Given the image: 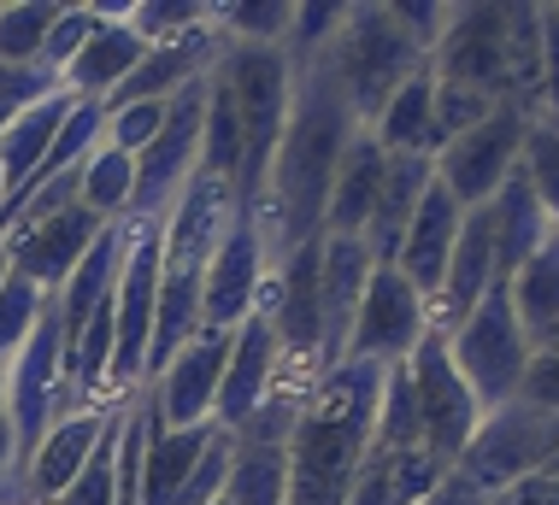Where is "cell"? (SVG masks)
Here are the masks:
<instances>
[{"instance_id": "1", "label": "cell", "mask_w": 559, "mask_h": 505, "mask_svg": "<svg viewBox=\"0 0 559 505\" xmlns=\"http://www.w3.org/2000/svg\"><path fill=\"white\" fill-rule=\"evenodd\" d=\"M354 135H359V118L347 112L336 83L324 76V65H307L295 76L289 124H283L277 159L265 171V194L253 206V224L265 236V265H283L295 248L324 236L330 182H336V165Z\"/></svg>"}, {"instance_id": "2", "label": "cell", "mask_w": 559, "mask_h": 505, "mask_svg": "<svg viewBox=\"0 0 559 505\" xmlns=\"http://www.w3.org/2000/svg\"><path fill=\"white\" fill-rule=\"evenodd\" d=\"M383 364H354L342 359L336 371L319 376L312 400L300 406L295 435H289V494L283 505H347L354 477L366 465L377 406H383Z\"/></svg>"}, {"instance_id": "3", "label": "cell", "mask_w": 559, "mask_h": 505, "mask_svg": "<svg viewBox=\"0 0 559 505\" xmlns=\"http://www.w3.org/2000/svg\"><path fill=\"white\" fill-rule=\"evenodd\" d=\"M324 65V76L336 83V95L347 100V112L359 118V130L377 124L401 83H413L430 65V53L418 48V36L395 19V7H347L336 41L312 59Z\"/></svg>"}, {"instance_id": "4", "label": "cell", "mask_w": 559, "mask_h": 505, "mask_svg": "<svg viewBox=\"0 0 559 505\" xmlns=\"http://www.w3.org/2000/svg\"><path fill=\"white\" fill-rule=\"evenodd\" d=\"M442 341H448L453 371L465 376V388L477 394L483 411L519 400L524 364H531V341H524L519 312H512V288H507V277L495 282L489 294L472 305V317H465L460 329H448Z\"/></svg>"}, {"instance_id": "5", "label": "cell", "mask_w": 559, "mask_h": 505, "mask_svg": "<svg viewBox=\"0 0 559 505\" xmlns=\"http://www.w3.org/2000/svg\"><path fill=\"white\" fill-rule=\"evenodd\" d=\"M559 453V411H542V406H524V400H507L495 411H483L472 447L460 453L453 477H465L477 494H507L512 482H531L554 465Z\"/></svg>"}, {"instance_id": "6", "label": "cell", "mask_w": 559, "mask_h": 505, "mask_svg": "<svg viewBox=\"0 0 559 505\" xmlns=\"http://www.w3.org/2000/svg\"><path fill=\"white\" fill-rule=\"evenodd\" d=\"M430 71L436 83L512 106V7H448V24L430 48Z\"/></svg>"}, {"instance_id": "7", "label": "cell", "mask_w": 559, "mask_h": 505, "mask_svg": "<svg viewBox=\"0 0 559 505\" xmlns=\"http://www.w3.org/2000/svg\"><path fill=\"white\" fill-rule=\"evenodd\" d=\"M401 371H406V394H413L418 435H425V447L453 470V465H460V453L472 447V435L483 423V406H477V394L465 388V376L453 371L442 329H425V341L406 353Z\"/></svg>"}, {"instance_id": "8", "label": "cell", "mask_w": 559, "mask_h": 505, "mask_svg": "<svg viewBox=\"0 0 559 505\" xmlns=\"http://www.w3.org/2000/svg\"><path fill=\"white\" fill-rule=\"evenodd\" d=\"M7 411H12V435H19V477L29 465V453L41 447V435L53 430V418L66 411V335H59V305L48 300L29 329V341L7 359Z\"/></svg>"}, {"instance_id": "9", "label": "cell", "mask_w": 559, "mask_h": 505, "mask_svg": "<svg viewBox=\"0 0 559 505\" xmlns=\"http://www.w3.org/2000/svg\"><path fill=\"white\" fill-rule=\"evenodd\" d=\"M536 112H519V106H495L477 130H465L460 142H448L436 153V182L460 201L465 212L489 206L501 194V182L519 171V153H524V135H531Z\"/></svg>"}, {"instance_id": "10", "label": "cell", "mask_w": 559, "mask_h": 505, "mask_svg": "<svg viewBox=\"0 0 559 505\" xmlns=\"http://www.w3.org/2000/svg\"><path fill=\"white\" fill-rule=\"evenodd\" d=\"M201 118H206V83H189L165 106V130L154 135V147L135 153L130 218H165L177 206V194L194 182V171H201Z\"/></svg>"}, {"instance_id": "11", "label": "cell", "mask_w": 559, "mask_h": 505, "mask_svg": "<svg viewBox=\"0 0 559 505\" xmlns=\"http://www.w3.org/2000/svg\"><path fill=\"white\" fill-rule=\"evenodd\" d=\"M430 329V305L413 282L401 277L395 265H371V282H366V300H359V317H354V335H347V353L354 364H406L418 341Z\"/></svg>"}, {"instance_id": "12", "label": "cell", "mask_w": 559, "mask_h": 505, "mask_svg": "<svg viewBox=\"0 0 559 505\" xmlns=\"http://www.w3.org/2000/svg\"><path fill=\"white\" fill-rule=\"evenodd\" d=\"M100 224L95 212H83L78 201L48 212V218H19L7 236V265L12 277L41 288V294H59V288L71 282V270L88 258V248L100 241Z\"/></svg>"}, {"instance_id": "13", "label": "cell", "mask_w": 559, "mask_h": 505, "mask_svg": "<svg viewBox=\"0 0 559 505\" xmlns=\"http://www.w3.org/2000/svg\"><path fill=\"white\" fill-rule=\"evenodd\" d=\"M265 236L248 212H236L230 229L218 236L213 258H206V282H201V329H241L260 305L265 288Z\"/></svg>"}, {"instance_id": "14", "label": "cell", "mask_w": 559, "mask_h": 505, "mask_svg": "<svg viewBox=\"0 0 559 505\" xmlns=\"http://www.w3.org/2000/svg\"><path fill=\"white\" fill-rule=\"evenodd\" d=\"M230 335H224V329H201L183 353H177L154 382H147V394H154V411H159L165 430H194V423H213L224 359H230Z\"/></svg>"}, {"instance_id": "15", "label": "cell", "mask_w": 559, "mask_h": 505, "mask_svg": "<svg viewBox=\"0 0 559 505\" xmlns=\"http://www.w3.org/2000/svg\"><path fill=\"white\" fill-rule=\"evenodd\" d=\"M277 371H283V347H277V335H271L265 317L253 312L248 324L230 335V359H224L218 406H213V423L224 435H241L265 411L271 388H277Z\"/></svg>"}, {"instance_id": "16", "label": "cell", "mask_w": 559, "mask_h": 505, "mask_svg": "<svg viewBox=\"0 0 559 505\" xmlns=\"http://www.w3.org/2000/svg\"><path fill=\"white\" fill-rule=\"evenodd\" d=\"M218 53H224V36H218L213 12H206V24H194V29H183V36H171V41H154V48L142 53V65L124 76V88H118V95H107L100 106L177 100L189 83H206V76H213Z\"/></svg>"}, {"instance_id": "17", "label": "cell", "mask_w": 559, "mask_h": 505, "mask_svg": "<svg viewBox=\"0 0 559 505\" xmlns=\"http://www.w3.org/2000/svg\"><path fill=\"white\" fill-rule=\"evenodd\" d=\"M107 418H112V406H83V411L53 418V430L41 435V447L29 453V465L19 477V505H53L66 494V488L78 482V470L88 465V453H95Z\"/></svg>"}, {"instance_id": "18", "label": "cell", "mask_w": 559, "mask_h": 505, "mask_svg": "<svg viewBox=\"0 0 559 505\" xmlns=\"http://www.w3.org/2000/svg\"><path fill=\"white\" fill-rule=\"evenodd\" d=\"M501 282V258H495V224L489 212H465L460 224V241H453V258H448V277L436 288L430 300V329H460L465 317H472V305L489 294V288Z\"/></svg>"}, {"instance_id": "19", "label": "cell", "mask_w": 559, "mask_h": 505, "mask_svg": "<svg viewBox=\"0 0 559 505\" xmlns=\"http://www.w3.org/2000/svg\"><path fill=\"white\" fill-rule=\"evenodd\" d=\"M460 224H465V206L430 177L425 201H418L413 224H406V236H401V253H395V270L418 288V294H425V305L436 300V288H442V277H448V258H453V241H460Z\"/></svg>"}, {"instance_id": "20", "label": "cell", "mask_w": 559, "mask_h": 505, "mask_svg": "<svg viewBox=\"0 0 559 505\" xmlns=\"http://www.w3.org/2000/svg\"><path fill=\"white\" fill-rule=\"evenodd\" d=\"M371 248L354 236H324V258H319V294H324V371H336L347 353V335H354L359 300L371 282Z\"/></svg>"}, {"instance_id": "21", "label": "cell", "mask_w": 559, "mask_h": 505, "mask_svg": "<svg viewBox=\"0 0 559 505\" xmlns=\"http://www.w3.org/2000/svg\"><path fill=\"white\" fill-rule=\"evenodd\" d=\"M383 177H389V153L371 130H359L347 142L342 165H336V182H330V206H324V236H354L366 241L371 229V212H377V194H383Z\"/></svg>"}, {"instance_id": "22", "label": "cell", "mask_w": 559, "mask_h": 505, "mask_svg": "<svg viewBox=\"0 0 559 505\" xmlns=\"http://www.w3.org/2000/svg\"><path fill=\"white\" fill-rule=\"evenodd\" d=\"M142 53H147V41L135 36L124 19H100L95 36L78 48V59L59 71V88H66L71 100H107L124 88V76L142 65Z\"/></svg>"}, {"instance_id": "23", "label": "cell", "mask_w": 559, "mask_h": 505, "mask_svg": "<svg viewBox=\"0 0 559 505\" xmlns=\"http://www.w3.org/2000/svg\"><path fill=\"white\" fill-rule=\"evenodd\" d=\"M507 288H512V312H519V329L531 341V353L559 347V229H548V241L512 270Z\"/></svg>"}, {"instance_id": "24", "label": "cell", "mask_w": 559, "mask_h": 505, "mask_svg": "<svg viewBox=\"0 0 559 505\" xmlns=\"http://www.w3.org/2000/svg\"><path fill=\"white\" fill-rule=\"evenodd\" d=\"M436 165L430 159H413V153H389V177H383V194H377V212H371V229H366V248L377 265H395L401 253V236L413 224L418 201H425Z\"/></svg>"}, {"instance_id": "25", "label": "cell", "mask_w": 559, "mask_h": 505, "mask_svg": "<svg viewBox=\"0 0 559 505\" xmlns=\"http://www.w3.org/2000/svg\"><path fill=\"white\" fill-rule=\"evenodd\" d=\"M154 400V394H147ZM218 423H194V430H165L159 411L147 423V453H142V505H177L189 470L201 465L206 441H213Z\"/></svg>"}, {"instance_id": "26", "label": "cell", "mask_w": 559, "mask_h": 505, "mask_svg": "<svg viewBox=\"0 0 559 505\" xmlns=\"http://www.w3.org/2000/svg\"><path fill=\"white\" fill-rule=\"evenodd\" d=\"M483 212H489V224H495V258H501V277H512V270L548 241V229H559L548 218V206L536 201V189L524 182V171H512L501 182V194H495Z\"/></svg>"}, {"instance_id": "27", "label": "cell", "mask_w": 559, "mask_h": 505, "mask_svg": "<svg viewBox=\"0 0 559 505\" xmlns=\"http://www.w3.org/2000/svg\"><path fill=\"white\" fill-rule=\"evenodd\" d=\"M71 106L78 100L59 88V95L36 100L24 118H12V124L0 130V182H7V194H24L29 182H36L41 159H48V147H53V135H59V124H66Z\"/></svg>"}, {"instance_id": "28", "label": "cell", "mask_w": 559, "mask_h": 505, "mask_svg": "<svg viewBox=\"0 0 559 505\" xmlns=\"http://www.w3.org/2000/svg\"><path fill=\"white\" fill-rule=\"evenodd\" d=\"M371 135L383 142V153H413V159H436V71L425 65L413 83L395 88V100L377 112Z\"/></svg>"}, {"instance_id": "29", "label": "cell", "mask_w": 559, "mask_h": 505, "mask_svg": "<svg viewBox=\"0 0 559 505\" xmlns=\"http://www.w3.org/2000/svg\"><path fill=\"white\" fill-rule=\"evenodd\" d=\"M130 201H135V159L100 142L78 165V206L95 212L100 224H118V218H130Z\"/></svg>"}, {"instance_id": "30", "label": "cell", "mask_w": 559, "mask_h": 505, "mask_svg": "<svg viewBox=\"0 0 559 505\" xmlns=\"http://www.w3.org/2000/svg\"><path fill=\"white\" fill-rule=\"evenodd\" d=\"M283 494H289V453L277 441H236L224 500L230 505H283Z\"/></svg>"}, {"instance_id": "31", "label": "cell", "mask_w": 559, "mask_h": 505, "mask_svg": "<svg viewBox=\"0 0 559 505\" xmlns=\"http://www.w3.org/2000/svg\"><path fill=\"white\" fill-rule=\"evenodd\" d=\"M289 19H295V7H283V0H236V7H213L218 36L236 41V48H283V41H289Z\"/></svg>"}, {"instance_id": "32", "label": "cell", "mask_w": 559, "mask_h": 505, "mask_svg": "<svg viewBox=\"0 0 559 505\" xmlns=\"http://www.w3.org/2000/svg\"><path fill=\"white\" fill-rule=\"evenodd\" d=\"M53 19H59V0H7L0 7V65H36Z\"/></svg>"}, {"instance_id": "33", "label": "cell", "mask_w": 559, "mask_h": 505, "mask_svg": "<svg viewBox=\"0 0 559 505\" xmlns=\"http://www.w3.org/2000/svg\"><path fill=\"white\" fill-rule=\"evenodd\" d=\"M118 411H124V400L112 406L107 430H100L95 453H88V465L78 470V482H71L53 505H118Z\"/></svg>"}, {"instance_id": "34", "label": "cell", "mask_w": 559, "mask_h": 505, "mask_svg": "<svg viewBox=\"0 0 559 505\" xmlns=\"http://www.w3.org/2000/svg\"><path fill=\"white\" fill-rule=\"evenodd\" d=\"M519 171L536 189V201L548 206V218L559 224V124H554V118H536V124H531L524 153H519Z\"/></svg>"}, {"instance_id": "35", "label": "cell", "mask_w": 559, "mask_h": 505, "mask_svg": "<svg viewBox=\"0 0 559 505\" xmlns=\"http://www.w3.org/2000/svg\"><path fill=\"white\" fill-rule=\"evenodd\" d=\"M342 12L347 7H295V19H289V41H283V59L295 65V76L319 59L330 41H336V29H342Z\"/></svg>"}, {"instance_id": "36", "label": "cell", "mask_w": 559, "mask_h": 505, "mask_svg": "<svg viewBox=\"0 0 559 505\" xmlns=\"http://www.w3.org/2000/svg\"><path fill=\"white\" fill-rule=\"evenodd\" d=\"M48 300L53 294H41V288H29L19 277L0 282V364L29 341V329H36V317H41V305H48Z\"/></svg>"}, {"instance_id": "37", "label": "cell", "mask_w": 559, "mask_h": 505, "mask_svg": "<svg viewBox=\"0 0 559 505\" xmlns=\"http://www.w3.org/2000/svg\"><path fill=\"white\" fill-rule=\"evenodd\" d=\"M165 106L171 100H135V106H107V147L118 153H147L154 135L165 130Z\"/></svg>"}, {"instance_id": "38", "label": "cell", "mask_w": 559, "mask_h": 505, "mask_svg": "<svg viewBox=\"0 0 559 505\" xmlns=\"http://www.w3.org/2000/svg\"><path fill=\"white\" fill-rule=\"evenodd\" d=\"M230 458H236V435L213 430V441H206L201 465L189 470L183 494H177V505H218L224 500V482H230Z\"/></svg>"}, {"instance_id": "39", "label": "cell", "mask_w": 559, "mask_h": 505, "mask_svg": "<svg viewBox=\"0 0 559 505\" xmlns=\"http://www.w3.org/2000/svg\"><path fill=\"white\" fill-rule=\"evenodd\" d=\"M495 112L489 95H472V88H453V83H436V142H460L465 130H477L483 118ZM436 147V153H442Z\"/></svg>"}, {"instance_id": "40", "label": "cell", "mask_w": 559, "mask_h": 505, "mask_svg": "<svg viewBox=\"0 0 559 505\" xmlns=\"http://www.w3.org/2000/svg\"><path fill=\"white\" fill-rule=\"evenodd\" d=\"M59 95V83L41 65H0V130L12 124V118H24L36 100Z\"/></svg>"}, {"instance_id": "41", "label": "cell", "mask_w": 559, "mask_h": 505, "mask_svg": "<svg viewBox=\"0 0 559 505\" xmlns=\"http://www.w3.org/2000/svg\"><path fill=\"white\" fill-rule=\"evenodd\" d=\"M519 400L524 406H542V411H559V347H542L524 364V382H519Z\"/></svg>"}, {"instance_id": "42", "label": "cell", "mask_w": 559, "mask_h": 505, "mask_svg": "<svg viewBox=\"0 0 559 505\" xmlns=\"http://www.w3.org/2000/svg\"><path fill=\"white\" fill-rule=\"evenodd\" d=\"M542 106L559 118V7H542Z\"/></svg>"}, {"instance_id": "43", "label": "cell", "mask_w": 559, "mask_h": 505, "mask_svg": "<svg viewBox=\"0 0 559 505\" xmlns=\"http://www.w3.org/2000/svg\"><path fill=\"white\" fill-rule=\"evenodd\" d=\"M0 505H19V435L7 411V382H0Z\"/></svg>"}, {"instance_id": "44", "label": "cell", "mask_w": 559, "mask_h": 505, "mask_svg": "<svg viewBox=\"0 0 559 505\" xmlns=\"http://www.w3.org/2000/svg\"><path fill=\"white\" fill-rule=\"evenodd\" d=\"M489 505H559V482H554V477H531V482H512L507 494H495Z\"/></svg>"}, {"instance_id": "45", "label": "cell", "mask_w": 559, "mask_h": 505, "mask_svg": "<svg viewBox=\"0 0 559 505\" xmlns=\"http://www.w3.org/2000/svg\"><path fill=\"white\" fill-rule=\"evenodd\" d=\"M418 505H489V494H477V488L465 482V477H453V470H448V477L436 482Z\"/></svg>"}, {"instance_id": "46", "label": "cell", "mask_w": 559, "mask_h": 505, "mask_svg": "<svg viewBox=\"0 0 559 505\" xmlns=\"http://www.w3.org/2000/svg\"><path fill=\"white\" fill-rule=\"evenodd\" d=\"M12 277V265H7V241H0V282H7Z\"/></svg>"}, {"instance_id": "47", "label": "cell", "mask_w": 559, "mask_h": 505, "mask_svg": "<svg viewBox=\"0 0 559 505\" xmlns=\"http://www.w3.org/2000/svg\"><path fill=\"white\" fill-rule=\"evenodd\" d=\"M542 477H554V482H559V453H554V465H548V470H542Z\"/></svg>"}, {"instance_id": "48", "label": "cell", "mask_w": 559, "mask_h": 505, "mask_svg": "<svg viewBox=\"0 0 559 505\" xmlns=\"http://www.w3.org/2000/svg\"><path fill=\"white\" fill-rule=\"evenodd\" d=\"M7 201H12V194H7V182H0V206H7Z\"/></svg>"}, {"instance_id": "49", "label": "cell", "mask_w": 559, "mask_h": 505, "mask_svg": "<svg viewBox=\"0 0 559 505\" xmlns=\"http://www.w3.org/2000/svg\"><path fill=\"white\" fill-rule=\"evenodd\" d=\"M0 376H7V364H0Z\"/></svg>"}, {"instance_id": "50", "label": "cell", "mask_w": 559, "mask_h": 505, "mask_svg": "<svg viewBox=\"0 0 559 505\" xmlns=\"http://www.w3.org/2000/svg\"><path fill=\"white\" fill-rule=\"evenodd\" d=\"M218 505H230V500H218Z\"/></svg>"}]
</instances>
